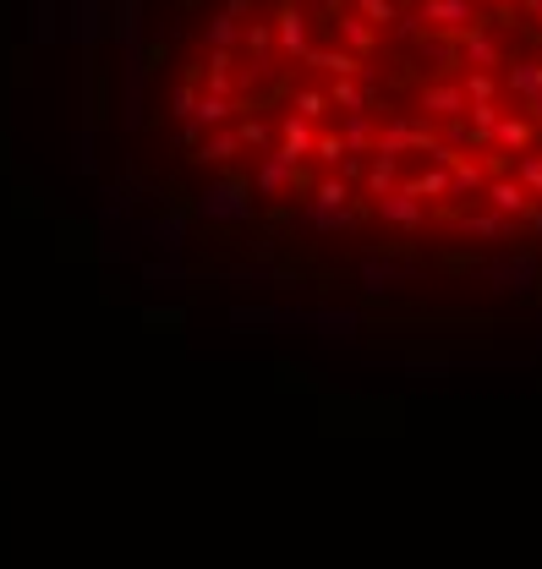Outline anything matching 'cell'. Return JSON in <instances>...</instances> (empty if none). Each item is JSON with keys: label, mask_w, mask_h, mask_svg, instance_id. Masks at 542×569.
Instances as JSON below:
<instances>
[{"label": "cell", "mask_w": 542, "mask_h": 569, "mask_svg": "<svg viewBox=\"0 0 542 569\" xmlns=\"http://www.w3.org/2000/svg\"><path fill=\"white\" fill-rule=\"evenodd\" d=\"M274 44H280V55H291V61H302L307 50H313V17H307V6H280L274 11Z\"/></svg>", "instance_id": "1"}, {"label": "cell", "mask_w": 542, "mask_h": 569, "mask_svg": "<svg viewBox=\"0 0 542 569\" xmlns=\"http://www.w3.org/2000/svg\"><path fill=\"white\" fill-rule=\"evenodd\" d=\"M198 214H203V219H219V225H230V219H247V214H252V197H247V187H241L236 176H225V181H219V187L198 203Z\"/></svg>", "instance_id": "2"}, {"label": "cell", "mask_w": 542, "mask_h": 569, "mask_svg": "<svg viewBox=\"0 0 542 569\" xmlns=\"http://www.w3.org/2000/svg\"><path fill=\"white\" fill-rule=\"evenodd\" d=\"M482 197H488V208H493V214L515 219V225H521V219H526V208H532V192H526L515 176H488Z\"/></svg>", "instance_id": "3"}, {"label": "cell", "mask_w": 542, "mask_h": 569, "mask_svg": "<svg viewBox=\"0 0 542 569\" xmlns=\"http://www.w3.org/2000/svg\"><path fill=\"white\" fill-rule=\"evenodd\" d=\"M455 50H460V66H499V39H493L482 22H471V28H460L455 33Z\"/></svg>", "instance_id": "4"}, {"label": "cell", "mask_w": 542, "mask_h": 569, "mask_svg": "<svg viewBox=\"0 0 542 569\" xmlns=\"http://www.w3.org/2000/svg\"><path fill=\"white\" fill-rule=\"evenodd\" d=\"M422 22L460 33V28H471V22H477V6H471V0H422Z\"/></svg>", "instance_id": "5"}, {"label": "cell", "mask_w": 542, "mask_h": 569, "mask_svg": "<svg viewBox=\"0 0 542 569\" xmlns=\"http://www.w3.org/2000/svg\"><path fill=\"white\" fill-rule=\"evenodd\" d=\"M313 121H302V115H285L280 121V159H291V165H302L307 154H313Z\"/></svg>", "instance_id": "6"}, {"label": "cell", "mask_w": 542, "mask_h": 569, "mask_svg": "<svg viewBox=\"0 0 542 569\" xmlns=\"http://www.w3.org/2000/svg\"><path fill=\"white\" fill-rule=\"evenodd\" d=\"M466 88L460 83H433V88H422V110L438 115V121H449V115H466Z\"/></svg>", "instance_id": "7"}, {"label": "cell", "mask_w": 542, "mask_h": 569, "mask_svg": "<svg viewBox=\"0 0 542 569\" xmlns=\"http://www.w3.org/2000/svg\"><path fill=\"white\" fill-rule=\"evenodd\" d=\"M532 121H526V115H499V126H493V137L488 143H499V148H510V154H526V148H532Z\"/></svg>", "instance_id": "8"}, {"label": "cell", "mask_w": 542, "mask_h": 569, "mask_svg": "<svg viewBox=\"0 0 542 569\" xmlns=\"http://www.w3.org/2000/svg\"><path fill=\"white\" fill-rule=\"evenodd\" d=\"M488 280L499 285V290H532L537 263L532 258H504V263H493V269H488Z\"/></svg>", "instance_id": "9"}, {"label": "cell", "mask_w": 542, "mask_h": 569, "mask_svg": "<svg viewBox=\"0 0 542 569\" xmlns=\"http://www.w3.org/2000/svg\"><path fill=\"white\" fill-rule=\"evenodd\" d=\"M302 61L318 66V72H334V77H362V72H367L362 55H351V50H307Z\"/></svg>", "instance_id": "10"}, {"label": "cell", "mask_w": 542, "mask_h": 569, "mask_svg": "<svg viewBox=\"0 0 542 569\" xmlns=\"http://www.w3.org/2000/svg\"><path fill=\"white\" fill-rule=\"evenodd\" d=\"M378 214L389 219V225H422V197H411V192H389V197H378Z\"/></svg>", "instance_id": "11"}, {"label": "cell", "mask_w": 542, "mask_h": 569, "mask_svg": "<svg viewBox=\"0 0 542 569\" xmlns=\"http://www.w3.org/2000/svg\"><path fill=\"white\" fill-rule=\"evenodd\" d=\"M482 187H488V170L471 154H460L455 165H449V197H466V192H482Z\"/></svg>", "instance_id": "12"}, {"label": "cell", "mask_w": 542, "mask_h": 569, "mask_svg": "<svg viewBox=\"0 0 542 569\" xmlns=\"http://www.w3.org/2000/svg\"><path fill=\"white\" fill-rule=\"evenodd\" d=\"M504 88H510V94H521L526 104H532V99L542 94V61H515L510 72H504Z\"/></svg>", "instance_id": "13"}, {"label": "cell", "mask_w": 542, "mask_h": 569, "mask_svg": "<svg viewBox=\"0 0 542 569\" xmlns=\"http://www.w3.org/2000/svg\"><path fill=\"white\" fill-rule=\"evenodd\" d=\"M460 230H466V236H482V241H510L515 236V219H504V214H466V219H460Z\"/></svg>", "instance_id": "14"}, {"label": "cell", "mask_w": 542, "mask_h": 569, "mask_svg": "<svg viewBox=\"0 0 542 569\" xmlns=\"http://www.w3.org/2000/svg\"><path fill=\"white\" fill-rule=\"evenodd\" d=\"M356 208H324V203H307L302 208V225H313V230H351L356 225Z\"/></svg>", "instance_id": "15"}, {"label": "cell", "mask_w": 542, "mask_h": 569, "mask_svg": "<svg viewBox=\"0 0 542 569\" xmlns=\"http://www.w3.org/2000/svg\"><path fill=\"white\" fill-rule=\"evenodd\" d=\"M334 33H340L345 44H351V55H373V22L367 17H334Z\"/></svg>", "instance_id": "16"}, {"label": "cell", "mask_w": 542, "mask_h": 569, "mask_svg": "<svg viewBox=\"0 0 542 569\" xmlns=\"http://www.w3.org/2000/svg\"><path fill=\"white\" fill-rule=\"evenodd\" d=\"M395 170H400V159H395V154H378V148H373V170H367V192H373V197H389V192H395Z\"/></svg>", "instance_id": "17"}, {"label": "cell", "mask_w": 542, "mask_h": 569, "mask_svg": "<svg viewBox=\"0 0 542 569\" xmlns=\"http://www.w3.org/2000/svg\"><path fill=\"white\" fill-rule=\"evenodd\" d=\"M340 137H345V154H373V121H367V110H351Z\"/></svg>", "instance_id": "18"}, {"label": "cell", "mask_w": 542, "mask_h": 569, "mask_svg": "<svg viewBox=\"0 0 542 569\" xmlns=\"http://www.w3.org/2000/svg\"><path fill=\"white\" fill-rule=\"evenodd\" d=\"M466 121H471V137H477V143H488L493 126H499V104H493V99H471L466 104Z\"/></svg>", "instance_id": "19"}, {"label": "cell", "mask_w": 542, "mask_h": 569, "mask_svg": "<svg viewBox=\"0 0 542 569\" xmlns=\"http://www.w3.org/2000/svg\"><path fill=\"white\" fill-rule=\"evenodd\" d=\"M291 176H296V165H291V159H280V154H274L269 165L258 170V192H263V197L285 192V187H291Z\"/></svg>", "instance_id": "20"}, {"label": "cell", "mask_w": 542, "mask_h": 569, "mask_svg": "<svg viewBox=\"0 0 542 569\" xmlns=\"http://www.w3.org/2000/svg\"><path fill=\"white\" fill-rule=\"evenodd\" d=\"M373 148H378V154H395V159L406 154V148H411V115H395V121L384 126V137H378Z\"/></svg>", "instance_id": "21"}, {"label": "cell", "mask_w": 542, "mask_h": 569, "mask_svg": "<svg viewBox=\"0 0 542 569\" xmlns=\"http://www.w3.org/2000/svg\"><path fill=\"white\" fill-rule=\"evenodd\" d=\"M400 192H411V197H449V170L438 165V170H422V176H411Z\"/></svg>", "instance_id": "22"}, {"label": "cell", "mask_w": 542, "mask_h": 569, "mask_svg": "<svg viewBox=\"0 0 542 569\" xmlns=\"http://www.w3.org/2000/svg\"><path fill=\"white\" fill-rule=\"evenodd\" d=\"M230 110H236V104H230L225 94H209V99H198V110H192V126H225Z\"/></svg>", "instance_id": "23"}, {"label": "cell", "mask_w": 542, "mask_h": 569, "mask_svg": "<svg viewBox=\"0 0 542 569\" xmlns=\"http://www.w3.org/2000/svg\"><path fill=\"white\" fill-rule=\"evenodd\" d=\"M515 181H521L532 197H542V154L537 148H526V154H515Z\"/></svg>", "instance_id": "24"}, {"label": "cell", "mask_w": 542, "mask_h": 569, "mask_svg": "<svg viewBox=\"0 0 542 569\" xmlns=\"http://www.w3.org/2000/svg\"><path fill=\"white\" fill-rule=\"evenodd\" d=\"M329 104H340V110H367V88H362V83H351V77H334Z\"/></svg>", "instance_id": "25"}, {"label": "cell", "mask_w": 542, "mask_h": 569, "mask_svg": "<svg viewBox=\"0 0 542 569\" xmlns=\"http://www.w3.org/2000/svg\"><path fill=\"white\" fill-rule=\"evenodd\" d=\"M395 280H406V269H395V263H378V258L362 263V285H367V290H389Z\"/></svg>", "instance_id": "26"}, {"label": "cell", "mask_w": 542, "mask_h": 569, "mask_svg": "<svg viewBox=\"0 0 542 569\" xmlns=\"http://www.w3.org/2000/svg\"><path fill=\"white\" fill-rule=\"evenodd\" d=\"M236 39H241V22L230 17V11H219V17L209 22V44H214V50H230Z\"/></svg>", "instance_id": "27"}, {"label": "cell", "mask_w": 542, "mask_h": 569, "mask_svg": "<svg viewBox=\"0 0 542 569\" xmlns=\"http://www.w3.org/2000/svg\"><path fill=\"white\" fill-rule=\"evenodd\" d=\"M230 154H241V137H236V132H219V137H209V143H203L198 159H209V165H225Z\"/></svg>", "instance_id": "28"}, {"label": "cell", "mask_w": 542, "mask_h": 569, "mask_svg": "<svg viewBox=\"0 0 542 569\" xmlns=\"http://www.w3.org/2000/svg\"><path fill=\"white\" fill-rule=\"evenodd\" d=\"M324 110H329L324 88H302V94H296V115H302V121H324Z\"/></svg>", "instance_id": "29"}, {"label": "cell", "mask_w": 542, "mask_h": 569, "mask_svg": "<svg viewBox=\"0 0 542 569\" xmlns=\"http://www.w3.org/2000/svg\"><path fill=\"white\" fill-rule=\"evenodd\" d=\"M345 197H351V181H340V176H329V181H318V192H313V203H324V208H345Z\"/></svg>", "instance_id": "30"}, {"label": "cell", "mask_w": 542, "mask_h": 569, "mask_svg": "<svg viewBox=\"0 0 542 569\" xmlns=\"http://www.w3.org/2000/svg\"><path fill=\"white\" fill-rule=\"evenodd\" d=\"M460 88H466V99H493V94H499L493 72H482V66H471V72H466V83H460Z\"/></svg>", "instance_id": "31"}, {"label": "cell", "mask_w": 542, "mask_h": 569, "mask_svg": "<svg viewBox=\"0 0 542 569\" xmlns=\"http://www.w3.org/2000/svg\"><path fill=\"white\" fill-rule=\"evenodd\" d=\"M313 154L324 159V165H340V159H345V137L340 132H318L313 137Z\"/></svg>", "instance_id": "32"}, {"label": "cell", "mask_w": 542, "mask_h": 569, "mask_svg": "<svg viewBox=\"0 0 542 569\" xmlns=\"http://www.w3.org/2000/svg\"><path fill=\"white\" fill-rule=\"evenodd\" d=\"M438 143H449V148L477 143V137H471V121H466V115H449V121H444V137H438Z\"/></svg>", "instance_id": "33"}, {"label": "cell", "mask_w": 542, "mask_h": 569, "mask_svg": "<svg viewBox=\"0 0 542 569\" xmlns=\"http://www.w3.org/2000/svg\"><path fill=\"white\" fill-rule=\"evenodd\" d=\"M236 137H241V148H263L269 143V121H241Z\"/></svg>", "instance_id": "34"}, {"label": "cell", "mask_w": 542, "mask_h": 569, "mask_svg": "<svg viewBox=\"0 0 542 569\" xmlns=\"http://www.w3.org/2000/svg\"><path fill=\"white\" fill-rule=\"evenodd\" d=\"M192 110H198V94H192V83H181L176 94H170V115H181V121H192Z\"/></svg>", "instance_id": "35"}, {"label": "cell", "mask_w": 542, "mask_h": 569, "mask_svg": "<svg viewBox=\"0 0 542 569\" xmlns=\"http://www.w3.org/2000/svg\"><path fill=\"white\" fill-rule=\"evenodd\" d=\"M356 11L367 22H395V0H356Z\"/></svg>", "instance_id": "36"}, {"label": "cell", "mask_w": 542, "mask_h": 569, "mask_svg": "<svg viewBox=\"0 0 542 569\" xmlns=\"http://www.w3.org/2000/svg\"><path fill=\"white\" fill-rule=\"evenodd\" d=\"M526 225H532V236L542 241V203H532V208H526Z\"/></svg>", "instance_id": "37"}, {"label": "cell", "mask_w": 542, "mask_h": 569, "mask_svg": "<svg viewBox=\"0 0 542 569\" xmlns=\"http://www.w3.org/2000/svg\"><path fill=\"white\" fill-rule=\"evenodd\" d=\"M526 115H532V121H537V126H542V94H537V99H532V104H526Z\"/></svg>", "instance_id": "38"}, {"label": "cell", "mask_w": 542, "mask_h": 569, "mask_svg": "<svg viewBox=\"0 0 542 569\" xmlns=\"http://www.w3.org/2000/svg\"><path fill=\"white\" fill-rule=\"evenodd\" d=\"M296 6H313V11H324V6H334V0H296Z\"/></svg>", "instance_id": "39"}, {"label": "cell", "mask_w": 542, "mask_h": 569, "mask_svg": "<svg viewBox=\"0 0 542 569\" xmlns=\"http://www.w3.org/2000/svg\"><path fill=\"white\" fill-rule=\"evenodd\" d=\"M532 11H537V22H542V0H532Z\"/></svg>", "instance_id": "40"}, {"label": "cell", "mask_w": 542, "mask_h": 569, "mask_svg": "<svg viewBox=\"0 0 542 569\" xmlns=\"http://www.w3.org/2000/svg\"><path fill=\"white\" fill-rule=\"evenodd\" d=\"M493 6H515V0H493Z\"/></svg>", "instance_id": "41"}]
</instances>
